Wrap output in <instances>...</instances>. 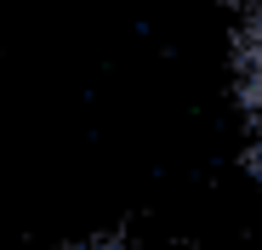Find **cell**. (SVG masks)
Listing matches in <instances>:
<instances>
[{
	"instance_id": "obj_1",
	"label": "cell",
	"mask_w": 262,
	"mask_h": 250,
	"mask_svg": "<svg viewBox=\"0 0 262 250\" xmlns=\"http://www.w3.org/2000/svg\"><path fill=\"white\" fill-rule=\"evenodd\" d=\"M234 74H239V108H245V125H251V137H256V148H262V0H245Z\"/></svg>"
}]
</instances>
